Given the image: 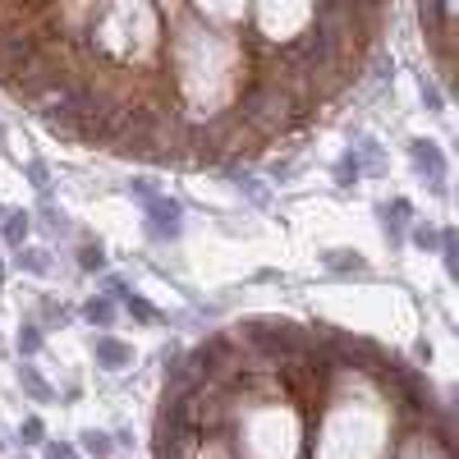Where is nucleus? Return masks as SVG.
<instances>
[{
    "mask_svg": "<svg viewBox=\"0 0 459 459\" xmlns=\"http://www.w3.org/2000/svg\"><path fill=\"white\" fill-rule=\"evenodd\" d=\"M97 354H102L106 363H115V368H120V363H129V354L120 349V344H111V340H97Z\"/></svg>",
    "mask_w": 459,
    "mask_h": 459,
    "instance_id": "obj_1",
    "label": "nucleus"
},
{
    "mask_svg": "<svg viewBox=\"0 0 459 459\" xmlns=\"http://www.w3.org/2000/svg\"><path fill=\"white\" fill-rule=\"evenodd\" d=\"M51 459H74V455H69V450H51Z\"/></svg>",
    "mask_w": 459,
    "mask_h": 459,
    "instance_id": "obj_2",
    "label": "nucleus"
}]
</instances>
